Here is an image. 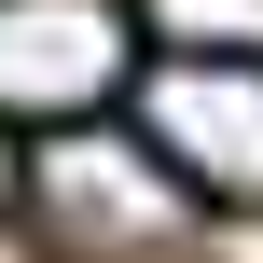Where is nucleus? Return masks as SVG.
I'll list each match as a JSON object with an SVG mask.
<instances>
[{
  "mask_svg": "<svg viewBox=\"0 0 263 263\" xmlns=\"http://www.w3.org/2000/svg\"><path fill=\"white\" fill-rule=\"evenodd\" d=\"M28 194H42V222H55L69 250H153V236L180 222V166H166L153 139H83V125L42 139Z\"/></svg>",
  "mask_w": 263,
  "mask_h": 263,
  "instance_id": "7ed1b4c3",
  "label": "nucleus"
},
{
  "mask_svg": "<svg viewBox=\"0 0 263 263\" xmlns=\"http://www.w3.org/2000/svg\"><path fill=\"white\" fill-rule=\"evenodd\" d=\"M139 83V14L125 0H0V125H97Z\"/></svg>",
  "mask_w": 263,
  "mask_h": 263,
  "instance_id": "f257e3e1",
  "label": "nucleus"
},
{
  "mask_svg": "<svg viewBox=\"0 0 263 263\" xmlns=\"http://www.w3.org/2000/svg\"><path fill=\"white\" fill-rule=\"evenodd\" d=\"M139 139L194 194L263 208V55H153L139 69Z\"/></svg>",
  "mask_w": 263,
  "mask_h": 263,
  "instance_id": "f03ea898",
  "label": "nucleus"
},
{
  "mask_svg": "<svg viewBox=\"0 0 263 263\" xmlns=\"http://www.w3.org/2000/svg\"><path fill=\"white\" fill-rule=\"evenodd\" d=\"M0 180H14V153H0Z\"/></svg>",
  "mask_w": 263,
  "mask_h": 263,
  "instance_id": "20e7f679",
  "label": "nucleus"
}]
</instances>
